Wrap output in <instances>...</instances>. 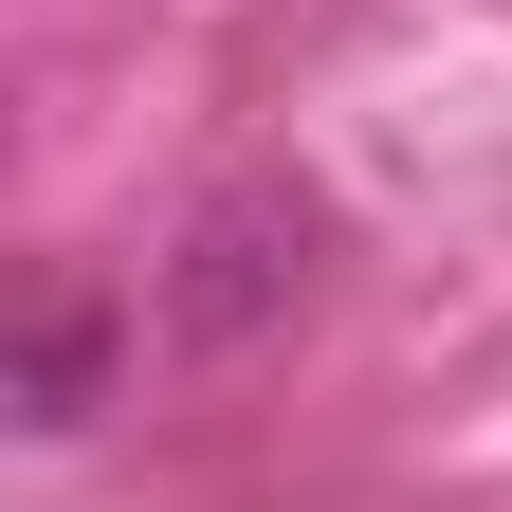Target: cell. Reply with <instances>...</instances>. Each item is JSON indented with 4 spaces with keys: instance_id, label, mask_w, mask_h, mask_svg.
<instances>
[{
    "instance_id": "cell-1",
    "label": "cell",
    "mask_w": 512,
    "mask_h": 512,
    "mask_svg": "<svg viewBox=\"0 0 512 512\" xmlns=\"http://www.w3.org/2000/svg\"><path fill=\"white\" fill-rule=\"evenodd\" d=\"M311 293H330V202L293 165H220L183 202V238H165V348L183 366H256Z\"/></svg>"
},
{
    "instance_id": "cell-2",
    "label": "cell",
    "mask_w": 512,
    "mask_h": 512,
    "mask_svg": "<svg viewBox=\"0 0 512 512\" xmlns=\"http://www.w3.org/2000/svg\"><path fill=\"white\" fill-rule=\"evenodd\" d=\"M92 384H110V311L55 293L37 330H19V421H37V439H55V421H92Z\"/></svg>"
}]
</instances>
